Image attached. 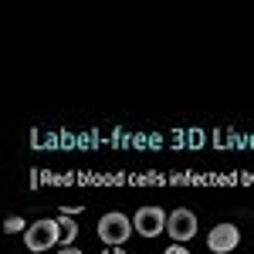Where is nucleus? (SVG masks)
<instances>
[{
	"label": "nucleus",
	"mask_w": 254,
	"mask_h": 254,
	"mask_svg": "<svg viewBox=\"0 0 254 254\" xmlns=\"http://www.w3.org/2000/svg\"><path fill=\"white\" fill-rule=\"evenodd\" d=\"M166 234L173 237V244H187L190 237L196 234V214L193 210H173L170 214V224H166Z\"/></svg>",
	"instance_id": "obj_5"
},
{
	"label": "nucleus",
	"mask_w": 254,
	"mask_h": 254,
	"mask_svg": "<svg viewBox=\"0 0 254 254\" xmlns=\"http://www.w3.org/2000/svg\"><path fill=\"white\" fill-rule=\"evenodd\" d=\"M58 254H81V251H78V248H61Z\"/></svg>",
	"instance_id": "obj_10"
},
{
	"label": "nucleus",
	"mask_w": 254,
	"mask_h": 254,
	"mask_svg": "<svg viewBox=\"0 0 254 254\" xmlns=\"http://www.w3.org/2000/svg\"><path fill=\"white\" fill-rule=\"evenodd\" d=\"M166 254H190V251H187L183 244H173V248H166Z\"/></svg>",
	"instance_id": "obj_8"
},
{
	"label": "nucleus",
	"mask_w": 254,
	"mask_h": 254,
	"mask_svg": "<svg viewBox=\"0 0 254 254\" xmlns=\"http://www.w3.org/2000/svg\"><path fill=\"white\" fill-rule=\"evenodd\" d=\"M132 224H136V234L159 237L166 231V224H170V214H163L159 207H139L136 217H132Z\"/></svg>",
	"instance_id": "obj_3"
},
{
	"label": "nucleus",
	"mask_w": 254,
	"mask_h": 254,
	"mask_svg": "<svg viewBox=\"0 0 254 254\" xmlns=\"http://www.w3.org/2000/svg\"><path fill=\"white\" fill-rule=\"evenodd\" d=\"M102 254H129V251H126V248H105Z\"/></svg>",
	"instance_id": "obj_9"
},
{
	"label": "nucleus",
	"mask_w": 254,
	"mask_h": 254,
	"mask_svg": "<svg viewBox=\"0 0 254 254\" xmlns=\"http://www.w3.org/2000/svg\"><path fill=\"white\" fill-rule=\"evenodd\" d=\"M132 231H136V224L126 214H119V210H112V214H105L98 220V237H102V244H109V248H122Z\"/></svg>",
	"instance_id": "obj_1"
},
{
	"label": "nucleus",
	"mask_w": 254,
	"mask_h": 254,
	"mask_svg": "<svg viewBox=\"0 0 254 254\" xmlns=\"http://www.w3.org/2000/svg\"><path fill=\"white\" fill-rule=\"evenodd\" d=\"M3 231H7V234H17V231L27 234V224H24L20 217H7V220H3Z\"/></svg>",
	"instance_id": "obj_7"
},
{
	"label": "nucleus",
	"mask_w": 254,
	"mask_h": 254,
	"mask_svg": "<svg viewBox=\"0 0 254 254\" xmlns=\"http://www.w3.org/2000/svg\"><path fill=\"white\" fill-rule=\"evenodd\" d=\"M237 244H241V231H237V224H217V227H210V234H207V248L214 254H227L234 251Z\"/></svg>",
	"instance_id": "obj_4"
},
{
	"label": "nucleus",
	"mask_w": 254,
	"mask_h": 254,
	"mask_svg": "<svg viewBox=\"0 0 254 254\" xmlns=\"http://www.w3.org/2000/svg\"><path fill=\"white\" fill-rule=\"evenodd\" d=\"M78 237V220H61V248H75Z\"/></svg>",
	"instance_id": "obj_6"
},
{
	"label": "nucleus",
	"mask_w": 254,
	"mask_h": 254,
	"mask_svg": "<svg viewBox=\"0 0 254 254\" xmlns=\"http://www.w3.org/2000/svg\"><path fill=\"white\" fill-rule=\"evenodd\" d=\"M61 244V220H34L24 234V248L27 251H48Z\"/></svg>",
	"instance_id": "obj_2"
}]
</instances>
